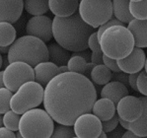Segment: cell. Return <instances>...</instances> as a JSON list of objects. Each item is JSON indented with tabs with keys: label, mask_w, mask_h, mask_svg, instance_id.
Wrapping results in <instances>:
<instances>
[{
	"label": "cell",
	"mask_w": 147,
	"mask_h": 138,
	"mask_svg": "<svg viewBox=\"0 0 147 138\" xmlns=\"http://www.w3.org/2000/svg\"><path fill=\"white\" fill-rule=\"evenodd\" d=\"M97 101L92 80L83 74L64 72L45 87L44 107L57 123L73 125L81 114L91 112Z\"/></svg>",
	"instance_id": "obj_1"
},
{
	"label": "cell",
	"mask_w": 147,
	"mask_h": 138,
	"mask_svg": "<svg viewBox=\"0 0 147 138\" xmlns=\"http://www.w3.org/2000/svg\"><path fill=\"white\" fill-rule=\"evenodd\" d=\"M95 28L81 18L79 12L67 17L55 16L53 20V34L57 44L69 51H81L88 48V40Z\"/></svg>",
	"instance_id": "obj_2"
},
{
	"label": "cell",
	"mask_w": 147,
	"mask_h": 138,
	"mask_svg": "<svg viewBox=\"0 0 147 138\" xmlns=\"http://www.w3.org/2000/svg\"><path fill=\"white\" fill-rule=\"evenodd\" d=\"M9 62L24 61L35 67L42 61H47L49 50L44 40L34 36H23L10 46L8 53Z\"/></svg>",
	"instance_id": "obj_3"
},
{
	"label": "cell",
	"mask_w": 147,
	"mask_h": 138,
	"mask_svg": "<svg viewBox=\"0 0 147 138\" xmlns=\"http://www.w3.org/2000/svg\"><path fill=\"white\" fill-rule=\"evenodd\" d=\"M104 54L115 59H121L132 51L134 38L126 26L115 25L105 30L100 38Z\"/></svg>",
	"instance_id": "obj_4"
},
{
	"label": "cell",
	"mask_w": 147,
	"mask_h": 138,
	"mask_svg": "<svg viewBox=\"0 0 147 138\" xmlns=\"http://www.w3.org/2000/svg\"><path fill=\"white\" fill-rule=\"evenodd\" d=\"M53 121L46 110L34 108L21 115L19 131L24 138H49L54 128Z\"/></svg>",
	"instance_id": "obj_5"
},
{
	"label": "cell",
	"mask_w": 147,
	"mask_h": 138,
	"mask_svg": "<svg viewBox=\"0 0 147 138\" xmlns=\"http://www.w3.org/2000/svg\"><path fill=\"white\" fill-rule=\"evenodd\" d=\"M45 87L37 81H28L24 83L13 94L11 98V110L19 114H23L27 110L39 107L44 102Z\"/></svg>",
	"instance_id": "obj_6"
},
{
	"label": "cell",
	"mask_w": 147,
	"mask_h": 138,
	"mask_svg": "<svg viewBox=\"0 0 147 138\" xmlns=\"http://www.w3.org/2000/svg\"><path fill=\"white\" fill-rule=\"evenodd\" d=\"M78 12L86 23L97 29L112 19L113 0H80Z\"/></svg>",
	"instance_id": "obj_7"
},
{
	"label": "cell",
	"mask_w": 147,
	"mask_h": 138,
	"mask_svg": "<svg viewBox=\"0 0 147 138\" xmlns=\"http://www.w3.org/2000/svg\"><path fill=\"white\" fill-rule=\"evenodd\" d=\"M3 80L5 87L15 93L24 83L35 80V71L33 66L24 61L9 63L3 70Z\"/></svg>",
	"instance_id": "obj_8"
},
{
	"label": "cell",
	"mask_w": 147,
	"mask_h": 138,
	"mask_svg": "<svg viewBox=\"0 0 147 138\" xmlns=\"http://www.w3.org/2000/svg\"><path fill=\"white\" fill-rule=\"evenodd\" d=\"M73 127L78 138H97L103 131L102 120L93 112L81 114L75 120Z\"/></svg>",
	"instance_id": "obj_9"
},
{
	"label": "cell",
	"mask_w": 147,
	"mask_h": 138,
	"mask_svg": "<svg viewBox=\"0 0 147 138\" xmlns=\"http://www.w3.org/2000/svg\"><path fill=\"white\" fill-rule=\"evenodd\" d=\"M26 33L40 38L45 42H49L53 38V20L45 15L33 16L26 25Z\"/></svg>",
	"instance_id": "obj_10"
},
{
	"label": "cell",
	"mask_w": 147,
	"mask_h": 138,
	"mask_svg": "<svg viewBox=\"0 0 147 138\" xmlns=\"http://www.w3.org/2000/svg\"><path fill=\"white\" fill-rule=\"evenodd\" d=\"M143 112V106L140 98L135 96L123 97L117 104V114L119 118L126 121H134L141 116Z\"/></svg>",
	"instance_id": "obj_11"
},
{
	"label": "cell",
	"mask_w": 147,
	"mask_h": 138,
	"mask_svg": "<svg viewBox=\"0 0 147 138\" xmlns=\"http://www.w3.org/2000/svg\"><path fill=\"white\" fill-rule=\"evenodd\" d=\"M146 55L142 47L134 46L132 51L127 56L117 59V65H119L121 71H123L127 74L137 73L142 70L145 65Z\"/></svg>",
	"instance_id": "obj_12"
},
{
	"label": "cell",
	"mask_w": 147,
	"mask_h": 138,
	"mask_svg": "<svg viewBox=\"0 0 147 138\" xmlns=\"http://www.w3.org/2000/svg\"><path fill=\"white\" fill-rule=\"evenodd\" d=\"M24 0H0V22L15 23L21 17Z\"/></svg>",
	"instance_id": "obj_13"
},
{
	"label": "cell",
	"mask_w": 147,
	"mask_h": 138,
	"mask_svg": "<svg viewBox=\"0 0 147 138\" xmlns=\"http://www.w3.org/2000/svg\"><path fill=\"white\" fill-rule=\"evenodd\" d=\"M35 71V81L46 87L49 82L58 74V66L51 61L40 62L34 67Z\"/></svg>",
	"instance_id": "obj_14"
},
{
	"label": "cell",
	"mask_w": 147,
	"mask_h": 138,
	"mask_svg": "<svg viewBox=\"0 0 147 138\" xmlns=\"http://www.w3.org/2000/svg\"><path fill=\"white\" fill-rule=\"evenodd\" d=\"M129 94L127 87L125 84L119 82V81H112L109 82L106 85H104V87L101 90V97L102 98H108L110 100H112L115 104L119 103V101L121 99H123V97L127 96Z\"/></svg>",
	"instance_id": "obj_15"
},
{
	"label": "cell",
	"mask_w": 147,
	"mask_h": 138,
	"mask_svg": "<svg viewBox=\"0 0 147 138\" xmlns=\"http://www.w3.org/2000/svg\"><path fill=\"white\" fill-rule=\"evenodd\" d=\"M80 0H49V10L54 16L67 17L76 12Z\"/></svg>",
	"instance_id": "obj_16"
},
{
	"label": "cell",
	"mask_w": 147,
	"mask_h": 138,
	"mask_svg": "<svg viewBox=\"0 0 147 138\" xmlns=\"http://www.w3.org/2000/svg\"><path fill=\"white\" fill-rule=\"evenodd\" d=\"M134 38V44L138 47H147V19L139 20L133 18L126 26Z\"/></svg>",
	"instance_id": "obj_17"
},
{
	"label": "cell",
	"mask_w": 147,
	"mask_h": 138,
	"mask_svg": "<svg viewBox=\"0 0 147 138\" xmlns=\"http://www.w3.org/2000/svg\"><path fill=\"white\" fill-rule=\"evenodd\" d=\"M102 121L112 118L117 114V105L108 98H101L94 103L92 112Z\"/></svg>",
	"instance_id": "obj_18"
},
{
	"label": "cell",
	"mask_w": 147,
	"mask_h": 138,
	"mask_svg": "<svg viewBox=\"0 0 147 138\" xmlns=\"http://www.w3.org/2000/svg\"><path fill=\"white\" fill-rule=\"evenodd\" d=\"M47 50H49V61L53 62L57 66L67 65L69 58L71 57L69 50H67L66 48H64L57 42L49 44L47 46Z\"/></svg>",
	"instance_id": "obj_19"
},
{
	"label": "cell",
	"mask_w": 147,
	"mask_h": 138,
	"mask_svg": "<svg viewBox=\"0 0 147 138\" xmlns=\"http://www.w3.org/2000/svg\"><path fill=\"white\" fill-rule=\"evenodd\" d=\"M129 0H113V12L115 18L124 24H128L133 19L129 10Z\"/></svg>",
	"instance_id": "obj_20"
},
{
	"label": "cell",
	"mask_w": 147,
	"mask_h": 138,
	"mask_svg": "<svg viewBox=\"0 0 147 138\" xmlns=\"http://www.w3.org/2000/svg\"><path fill=\"white\" fill-rule=\"evenodd\" d=\"M92 82L97 85H106L110 82L113 78V71L110 68H108L104 63L102 64L95 65L91 72Z\"/></svg>",
	"instance_id": "obj_21"
},
{
	"label": "cell",
	"mask_w": 147,
	"mask_h": 138,
	"mask_svg": "<svg viewBox=\"0 0 147 138\" xmlns=\"http://www.w3.org/2000/svg\"><path fill=\"white\" fill-rule=\"evenodd\" d=\"M49 0H24V9L33 15H44L49 10Z\"/></svg>",
	"instance_id": "obj_22"
},
{
	"label": "cell",
	"mask_w": 147,
	"mask_h": 138,
	"mask_svg": "<svg viewBox=\"0 0 147 138\" xmlns=\"http://www.w3.org/2000/svg\"><path fill=\"white\" fill-rule=\"evenodd\" d=\"M16 30L12 23L0 22V46H9L16 40Z\"/></svg>",
	"instance_id": "obj_23"
},
{
	"label": "cell",
	"mask_w": 147,
	"mask_h": 138,
	"mask_svg": "<svg viewBox=\"0 0 147 138\" xmlns=\"http://www.w3.org/2000/svg\"><path fill=\"white\" fill-rule=\"evenodd\" d=\"M129 10L133 18L139 20L147 19V0L130 1Z\"/></svg>",
	"instance_id": "obj_24"
},
{
	"label": "cell",
	"mask_w": 147,
	"mask_h": 138,
	"mask_svg": "<svg viewBox=\"0 0 147 138\" xmlns=\"http://www.w3.org/2000/svg\"><path fill=\"white\" fill-rule=\"evenodd\" d=\"M88 61L84 57H81L79 55H73L72 54L71 57L69 58L67 66L70 72H75L79 74H85L86 68H87Z\"/></svg>",
	"instance_id": "obj_25"
},
{
	"label": "cell",
	"mask_w": 147,
	"mask_h": 138,
	"mask_svg": "<svg viewBox=\"0 0 147 138\" xmlns=\"http://www.w3.org/2000/svg\"><path fill=\"white\" fill-rule=\"evenodd\" d=\"M21 115L17 112H15L13 110H9L3 115V125L5 127L9 128L10 130L17 131L19 130V124Z\"/></svg>",
	"instance_id": "obj_26"
},
{
	"label": "cell",
	"mask_w": 147,
	"mask_h": 138,
	"mask_svg": "<svg viewBox=\"0 0 147 138\" xmlns=\"http://www.w3.org/2000/svg\"><path fill=\"white\" fill-rule=\"evenodd\" d=\"M53 138H73L76 137L74 127L72 125H67V124L58 123L57 125L54 126L53 134Z\"/></svg>",
	"instance_id": "obj_27"
},
{
	"label": "cell",
	"mask_w": 147,
	"mask_h": 138,
	"mask_svg": "<svg viewBox=\"0 0 147 138\" xmlns=\"http://www.w3.org/2000/svg\"><path fill=\"white\" fill-rule=\"evenodd\" d=\"M129 129L138 135V137H147V119L141 115L136 120L129 123Z\"/></svg>",
	"instance_id": "obj_28"
},
{
	"label": "cell",
	"mask_w": 147,
	"mask_h": 138,
	"mask_svg": "<svg viewBox=\"0 0 147 138\" xmlns=\"http://www.w3.org/2000/svg\"><path fill=\"white\" fill-rule=\"evenodd\" d=\"M13 96V92L10 91L8 88H0V114H5L11 108L10 102Z\"/></svg>",
	"instance_id": "obj_29"
},
{
	"label": "cell",
	"mask_w": 147,
	"mask_h": 138,
	"mask_svg": "<svg viewBox=\"0 0 147 138\" xmlns=\"http://www.w3.org/2000/svg\"><path fill=\"white\" fill-rule=\"evenodd\" d=\"M119 123V117L117 114H116L112 118L108 119V120H104L102 121V126H103V130L106 133H110L113 132L115 129L117 128V124Z\"/></svg>",
	"instance_id": "obj_30"
},
{
	"label": "cell",
	"mask_w": 147,
	"mask_h": 138,
	"mask_svg": "<svg viewBox=\"0 0 147 138\" xmlns=\"http://www.w3.org/2000/svg\"><path fill=\"white\" fill-rule=\"evenodd\" d=\"M137 90L143 96H147V72L140 71L137 77Z\"/></svg>",
	"instance_id": "obj_31"
},
{
	"label": "cell",
	"mask_w": 147,
	"mask_h": 138,
	"mask_svg": "<svg viewBox=\"0 0 147 138\" xmlns=\"http://www.w3.org/2000/svg\"><path fill=\"white\" fill-rule=\"evenodd\" d=\"M88 47H89L93 53H100V51H102L100 40H99V38H98L97 32L92 33L91 36L89 37V40H88Z\"/></svg>",
	"instance_id": "obj_32"
},
{
	"label": "cell",
	"mask_w": 147,
	"mask_h": 138,
	"mask_svg": "<svg viewBox=\"0 0 147 138\" xmlns=\"http://www.w3.org/2000/svg\"><path fill=\"white\" fill-rule=\"evenodd\" d=\"M115 25H123V26H125V24L123 23V22H121L119 20H117V18H112V19H110L108 22H106V23H104L103 25H101V26L98 28L97 34H98L99 40H100L102 34L105 32V30H107L108 28H110V27H112V26H115Z\"/></svg>",
	"instance_id": "obj_33"
},
{
	"label": "cell",
	"mask_w": 147,
	"mask_h": 138,
	"mask_svg": "<svg viewBox=\"0 0 147 138\" xmlns=\"http://www.w3.org/2000/svg\"><path fill=\"white\" fill-rule=\"evenodd\" d=\"M103 61L104 64L112 70L113 72H119L121 69H119V65H117V59H115V58L109 57L106 54H103Z\"/></svg>",
	"instance_id": "obj_34"
},
{
	"label": "cell",
	"mask_w": 147,
	"mask_h": 138,
	"mask_svg": "<svg viewBox=\"0 0 147 138\" xmlns=\"http://www.w3.org/2000/svg\"><path fill=\"white\" fill-rule=\"evenodd\" d=\"M16 133L13 130H10L5 126L0 127V138H15Z\"/></svg>",
	"instance_id": "obj_35"
},
{
	"label": "cell",
	"mask_w": 147,
	"mask_h": 138,
	"mask_svg": "<svg viewBox=\"0 0 147 138\" xmlns=\"http://www.w3.org/2000/svg\"><path fill=\"white\" fill-rule=\"evenodd\" d=\"M115 75L113 73V77H116L115 80L116 81H119V82L123 83V84H128V76H126L125 72L123 71H119V72H115Z\"/></svg>",
	"instance_id": "obj_36"
},
{
	"label": "cell",
	"mask_w": 147,
	"mask_h": 138,
	"mask_svg": "<svg viewBox=\"0 0 147 138\" xmlns=\"http://www.w3.org/2000/svg\"><path fill=\"white\" fill-rule=\"evenodd\" d=\"M138 73H131L128 75V85L132 88L134 91H138L137 90V77H138Z\"/></svg>",
	"instance_id": "obj_37"
},
{
	"label": "cell",
	"mask_w": 147,
	"mask_h": 138,
	"mask_svg": "<svg viewBox=\"0 0 147 138\" xmlns=\"http://www.w3.org/2000/svg\"><path fill=\"white\" fill-rule=\"evenodd\" d=\"M103 51H100V53H93L92 51L91 53V62L95 63V64H102L104 63L103 61Z\"/></svg>",
	"instance_id": "obj_38"
},
{
	"label": "cell",
	"mask_w": 147,
	"mask_h": 138,
	"mask_svg": "<svg viewBox=\"0 0 147 138\" xmlns=\"http://www.w3.org/2000/svg\"><path fill=\"white\" fill-rule=\"evenodd\" d=\"M73 55H79L81 57H84L88 62L91 61V54L89 53V51H87V49L81 51H75V53H73Z\"/></svg>",
	"instance_id": "obj_39"
},
{
	"label": "cell",
	"mask_w": 147,
	"mask_h": 138,
	"mask_svg": "<svg viewBox=\"0 0 147 138\" xmlns=\"http://www.w3.org/2000/svg\"><path fill=\"white\" fill-rule=\"evenodd\" d=\"M140 100H141L142 106H143V112H142L141 115L147 119V96L140 97Z\"/></svg>",
	"instance_id": "obj_40"
},
{
	"label": "cell",
	"mask_w": 147,
	"mask_h": 138,
	"mask_svg": "<svg viewBox=\"0 0 147 138\" xmlns=\"http://www.w3.org/2000/svg\"><path fill=\"white\" fill-rule=\"evenodd\" d=\"M95 63H93V62H88V64H87V68H86V71H85V74L84 75L86 76V77H88L89 78L90 76H91V72H92V70H93V68L95 67Z\"/></svg>",
	"instance_id": "obj_41"
},
{
	"label": "cell",
	"mask_w": 147,
	"mask_h": 138,
	"mask_svg": "<svg viewBox=\"0 0 147 138\" xmlns=\"http://www.w3.org/2000/svg\"><path fill=\"white\" fill-rule=\"evenodd\" d=\"M121 137H123V138H134V137H138V135L135 134V133L133 132L132 130L127 129V130L125 131V132L123 133Z\"/></svg>",
	"instance_id": "obj_42"
},
{
	"label": "cell",
	"mask_w": 147,
	"mask_h": 138,
	"mask_svg": "<svg viewBox=\"0 0 147 138\" xmlns=\"http://www.w3.org/2000/svg\"><path fill=\"white\" fill-rule=\"evenodd\" d=\"M119 123H121V125L123 126V128H124V129H129V121H126L123 118H119Z\"/></svg>",
	"instance_id": "obj_43"
},
{
	"label": "cell",
	"mask_w": 147,
	"mask_h": 138,
	"mask_svg": "<svg viewBox=\"0 0 147 138\" xmlns=\"http://www.w3.org/2000/svg\"><path fill=\"white\" fill-rule=\"evenodd\" d=\"M68 66L67 65H61V66H58V74L64 73V72H68Z\"/></svg>",
	"instance_id": "obj_44"
},
{
	"label": "cell",
	"mask_w": 147,
	"mask_h": 138,
	"mask_svg": "<svg viewBox=\"0 0 147 138\" xmlns=\"http://www.w3.org/2000/svg\"><path fill=\"white\" fill-rule=\"evenodd\" d=\"M9 48L10 46H0V53L1 54H5L9 53Z\"/></svg>",
	"instance_id": "obj_45"
},
{
	"label": "cell",
	"mask_w": 147,
	"mask_h": 138,
	"mask_svg": "<svg viewBox=\"0 0 147 138\" xmlns=\"http://www.w3.org/2000/svg\"><path fill=\"white\" fill-rule=\"evenodd\" d=\"M3 74H4V71H1V70H0V88L5 87L4 80H3Z\"/></svg>",
	"instance_id": "obj_46"
},
{
	"label": "cell",
	"mask_w": 147,
	"mask_h": 138,
	"mask_svg": "<svg viewBox=\"0 0 147 138\" xmlns=\"http://www.w3.org/2000/svg\"><path fill=\"white\" fill-rule=\"evenodd\" d=\"M9 60H8V56H4V61L2 62V67H4V68H6V67L9 65Z\"/></svg>",
	"instance_id": "obj_47"
},
{
	"label": "cell",
	"mask_w": 147,
	"mask_h": 138,
	"mask_svg": "<svg viewBox=\"0 0 147 138\" xmlns=\"http://www.w3.org/2000/svg\"><path fill=\"white\" fill-rule=\"evenodd\" d=\"M99 137H101V138H106V137H108L107 136V133H106L105 132V131H102V132H101V134H100V136H99Z\"/></svg>",
	"instance_id": "obj_48"
},
{
	"label": "cell",
	"mask_w": 147,
	"mask_h": 138,
	"mask_svg": "<svg viewBox=\"0 0 147 138\" xmlns=\"http://www.w3.org/2000/svg\"><path fill=\"white\" fill-rule=\"evenodd\" d=\"M16 137H17V138L23 137V136H22V134H21V132H20L19 130H17V131H16Z\"/></svg>",
	"instance_id": "obj_49"
},
{
	"label": "cell",
	"mask_w": 147,
	"mask_h": 138,
	"mask_svg": "<svg viewBox=\"0 0 147 138\" xmlns=\"http://www.w3.org/2000/svg\"><path fill=\"white\" fill-rule=\"evenodd\" d=\"M2 125H3V116L0 114V127H1Z\"/></svg>",
	"instance_id": "obj_50"
},
{
	"label": "cell",
	"mask_w": 147,
	"mask_h": 138,
	"mask_svg": "<svg viewBox=\"0 0 147 138\" xmlns=\"http://www.w3.org/2000/svg\"><path fill=\"white\" fill-rule=\"evenodd\" d=\"M2 56H1V53H0V69H1V67H2Z\"/></svg>",
	"instance_id": "obj_51"
},
{
	"label": "cell",
	"mask_w": 147,
	"mask_h": 138,
	"mask_svg": "<svg viewBox=\"0 0 147 138\" xmlns=\"http://www.w3.org/2000/svg\"><path fill=\"white\" fill-rule=\"evenodd\" d=\"M144 68H145V71L147 72V57H146V60H145V65H144Z\"/></svg>",
	"instance_id": "obj_52"
},
{
	"label": "cell",
	"mask_w": 147,
	"mask_h": 138,
	"mask_svg": "<svg viewBox=\"0 0 147 138\" xmlns=\"http://www.w3.org/2000/svg\"><path fill=\"white\" fill-rule=\"evenodd\" d=\"M129 1H140V0H129Z\"/></svg>",
	"instance_id": "obj_53"
}]
</instances>
